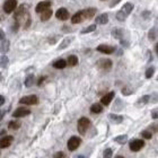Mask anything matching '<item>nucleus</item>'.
Wrapping results in <instances>:
<instances>
[{
  "label": "nucleus",
  "instance_id": "f257e3e1",
  "mask_svg": "<svg viewBox=\"0 0 158 158\" xmlns=\"http://www.w3.org/2000/svg\"><path fill=\"white\" fill-rule=\"evenodd\" d=\"M89 125H90V121H89V119H87L85 116H83V117H80L78 121V131L80 135H85L86 133V131L88 130L89 128Z\"/></svg>",
  "mask_w": 158,
  "mask_h": 158
},
{
  "label": "nucleus",
  "instance_id": "f03ea898",
  "mask_svg": "<svg viewBox=\"0 0 158 158\" xmlns=\"http://www.w3.org/2000/svg\"><path fill=\"white\" fill-rule=\"evenodd\" d=\"M144 146V141L141 139H135V140H131L129 142V147L131 151H139L140 149H142Z\"/></svg>",
  "mask_w": 158,
  "mask_h": 158
},
{
  "label": "nucleus",
  "instance_id": "7ed1b4c3",
  "mask_svg": "<svg viewBox=\"0 0 158 158\" xmlns=\"http://www.w3.org/2000/svg\"><path fill=\"white\" fill-rule=\"evenodd\" d=\"M80 144H81V139L78 138V137L73 136L68 140L67 146H68V149H69L70 151H75L79 146H80Z\"/></svg>",
  "mask_w": 158,
  "mask_h": 158
},
{
  "label": "nucleus",
  "instance_id": "20e7f679",
  "mask_svg": "<svg viewBox=\"0 0 158 158\" xmlns=\"http://www.w3.org/2000/svg\"><path fill=\"white\" fill-rule=\"evenodd\" d=\"M21 104H25V105H36L38 103V98L35 95H28V96H24L19 100Z\"/></svg>",
  "mask_w": 158,
  "mask_h": 158
},
{
  "label": "nucleus",
  "instance_id": "39448f33",
  "mask_svg": "<svg viewBox=\"0 0 158 158\" xmlns=\"http://www.w3.org/2000/svg\"><path fill=\"white\" fill-rule=\"evenodd\" d=\"M16 8H17V1H16V0H7V1L4 4V10H5V13H7V14L13 13Z\"/></svg>",
  "mask_w": 158,
  "mask_h": 158
},
{
  "label": "nucleus",
  "instance_id": "423d86ee",
  "mask_svg": "<svg viewBox=\"0 0 158 158\" xmlns=\"http://www.w3.org/2000/svg\"><path fill=\"white\" fill-rule=\"evenodd\" d=\"M97 65L101 68L102 70L108 71V70L112 68V61H111L110 59H101V60L97 62Z\"/></svg>",
  "mask_w": 158,
  "mask_h": 158
},
{
  "label": "nucleus",
  "instance_id": "0eeeda50",
  "mask_svg": "<svg viewBox=\"0 0 158 158\" xmlns=\"http://www.w3.org/2000/svg\"><path fill=\"white\" fill-rule=\"evenodd\" d=\"M97 51L101 52V53H105V54H112L115 51V48L107 45V44H101V45L97 46Z\"/></svg>",
  "mask_w": 158,
  "mask_h": 158
},
{
  "label": "nucleus",
  "instance_id": "6e6552de",
  "mask_svg": "<svg viewBox=\"0 0 158 158\" xmlns=\"http://www.w3.org/2000/svg\"><path fill=\"white\" fill-rule=\"evenodd\" d=\"M14 141V137L13 136H5L4 138L0 139V148L4 149V148H8L10 144H13Z\"/></svg>",
  "mask_w": 158,
  "mask_h": 158
},
{
  "label": "nucleus",
  "instance_id": "1a4fd4ad",
  "mask_svg": "<svg viewBox=\"0 0 158 158\" xmlns=\"http://www.w3.org/2000/svg\"><path fill=\"white\" fill-rule=\"evenodd\" d=\"M29 114H31V110L26 107H18L13 113V116L14 117H24V116H27Z\"/></svg>",
  "mask_w": 158,
  "mask_h": 158
},
{
  "label": "nucleus",
  "instance_id": "9d476101",
  "mask_svg": "<svg viewBox=\"0 0 158 158\" xmlns=\"http://www.w3.org/2000/svg\"><path fill=\"white\" fill-rule=\"evenodd\" d=\"M56 17L60 21H67L70 17V15H69V11L65 8H60L56 13Z\"/></svg>",
  "mask_w": 158,
  "mask_h": 158
},
{
  "label": "nucleus",
  "instance_id": "9b49d317",
  "mask_svg": "<svg viewBox=\"0 0 158 158\" xmlns=\"http://www.w3.org/2000/svg\"><path fill=\"white\" fill-rule=\"evenodd\" d=\"M51 5H52V2H51V1H49V0H45V1H42V2L37 4L36 9H35L36 13H42L43 10L48 9V8H50Z\"/></svg>",
  "mask_w": 158,
  "mask_h": 158
},
{
  "label": "nucleus",
  "instance_id": "f8f14e48",
  "mask_svg": "<svg viewBox=\"0 0 158 158\" xmlns=\"http://www.w3.org/2000/svg\"><path fill=\"white\" fill-rule=\"evenodd\" d=\"M81 14L84 16V19L86 18V19H90V18H93L95 14H96V8H87L85 10H83L81 11Z\"/></svg>",
  "mask_w": 158,
  "mask_h": 158
},
{
  "label": "nucleus",
  "instance_id": "ddd939ff",
  "mask_svg": "<svg viewBox=\"0 0 158 158\" xmlns=\"http://www.w3.org/2000/svg\"><path fill=\"white\" fill-rule=\"evenodd\" d=\"M114 92H110V93H107L106 95H104L103 97L101 98V102L103 105H108L111 102H112V100L114 98Z\"/></svg>",
  "mask_w": 158,
  "mask_h": 158
},
{
  "label": "nucleus",
  "instance_id": "4468645a",
  "mask_svg": "<svg viewBox=\"0 0 158 158\" xmlns=\"http://www.w3.org/2000/svg\"><path fill=\"white\" fill-rule=\"evenodd\" d=\"M95 23L98 24V25H104V24H107L108 23V15L107 14H102L100 16H97L95 18Z\"/></svg>",
  "mask_w": 158,
  "mask_h": 158
},
{
  "label": "nucleus",
  "instance_id": "2eb2a0df",
  "mask_svg": "<svg viewBox=\"0 0 158 158\" xmlns=\"http://www.w3.org/2000/svg\"><path fill=\"white\" fill-rule=\"evenodd\" d=\"M41 14V21L42 22H45V21H49L51 17H52V9L51 8H48V9H45L43 10L42 13H40Z\"/></svg>",
  "mask_w": 158,
  "mask_h": 158
},
{
  "label": "nucleus",
  "instance_id": "dca6fc26",
  "mask_svg": "<svg viewBox=\"0 0 158 158\" xmlns=\"http://www.w3.org/2000/svg\"><path fill=\"white\" fill-rule=\"evenodd\" d=\"M24 16H25V6L22 5L19 8H17V10H16V13L14 15V18L15 21H19Z\"/></svg>",
  "mask_w": 158,
  "mask_h": 158
},
{
  "label": "nucleus",
  "instance_id": "f3484780",
  "mask_svg": "<svg viewBox=\"0 0 158 158\" xmlns=\"http://www.w3.org/2000/svg\"><path fill=\"white\" fill-rule=\"evenodd\" d=\"M83 21H84V16H83V14H81V11L76 13V14L71 17L72 24H79V23H81Z\"/></svg>",
  "mask_w": 158,
  "mask_h": 158
},
{
  "label": "nucleus",
  "instance_id": "a211bd4d",
  "mask_svg": "<svg viewBox=\"0 0 158 158\" xmlns=\"http://www.w3.org/2000/svg\"><path fill=\"white\" fill-rule=\"evenodd\" d=\"M9 45H10L9 41L4 38L1 44H0V52H1V53H7L8 50H9Z\"/></svg>",
  "mask_w": 158,
  "mask_h": 158
},
{
  "label": "nucleus",
  "instance_id": "6ab92c4d",
  "mask_svg": "<svg viewBox=\"0 0 158 158\" xmlns=\"http://www.w3.org/2000/svg\"><path fill=\"white\" fill-rule=\"evenodd\" d=\"M53 67L56 69H63L67 67V61L63 60V59H60V60H57L56 62H53Z\"/></svg>",
  "mask_w": 158,
  "mask_h": 158
},
{
  "label": "nucleus",
  "instance_id": "aec40b11",
  "mask_svg": "<svg viewBox=\"0 0 158 158\" xmlns=\"http://www.w3.org/2000/svg\"><path fill=\"white\" fill-rule=\"evenodd\" d=\"M108 117L111 119V121L114 123H122L123 121V116L122 115H117V114H113V113H111V114L108 115Z\"/></svg>",
  "mask_w": 158,
  "mask_h": 158
},
{
  "label": "nucleus",
  "instance_id": "412c9836",
  "mask_svg": "<svg viewBox=\"0 0 158 158\" xmlns=\"http://www.w3.org/2000/svg\"><path fill=\"white\" fill-rule=\"evenodd\" d=\"M112 36H113L114 38L121 40V38L123 37V31L120 28H113L112 29Z\"/></svg>",
  "mask_w": 158,
  "mask_h": 158
},
{
  "label": "nucleus",
  "instance_id": "4be33fe9",
  "mask_svg": "<svg viewBox=\"0 0 158 158\" xmlns=\"http://www.w3.org/2000/svg\"><path fill=\"white\" fill-rule=\"evenodd\" d=\"M78 63V58L76 56H69L68 60H67V65H69L70 67H75Z\"/></svg>",
  "mask_w": 158,
  "mask_h": 158
},
{
  "label": "nucleus",
  "instance_id": "5701e85b",
  "mask_svg": "<svg viewBox=\"0 0 158 158\" xmlns=\"http://www.w3.org/2000/svg\"><path fill=\"white\" fill-rule=\"evenodd\" d=\"M90 111H92V113H101L102 111H103V106H102V104H98V103H95L92 105V107H90Z\"/></svg>",
  "mask_w": 158,
  "mask_h": 158
},
{
  "label": "nucleus",
  "instance_id": "b1692460",
  "mask_svg": "<svg viewBox=\"0 0 158 158\" xmlns=\"http://www.w3.org/2000/svg\"><path fill=\"white\" fill-rule=\"evenodd\" d=\"M114 140L120 144H124L128 141V136L127 135H121V136H117L114 138Z\"/></svg>",
  "mask_w": 158,
  "mask_h": 158
},
{
  "label": "nucleus",
  "instance_id": "393cba45",
  "mask_svg": "<svg viewBox=\"0 0 158 158\" xmlns=\"http://www.w3.org/2000/svg\"><path fill=\"white\" fill-rule=\"evenodd\" d=\"M21 125H22V123L19 122V121H10L9 124H8V129L10 130H17L21 128Z\"/></svg>",
  "mask_w": 158,
  "mask_h": 158
},
{
  "label": "nucleus",
  "instance_id": "a878e982",
  "mask_svg": "<svg viewBox=\"0 0 158 158\" xmlns=\"http://www.w3.org/2000/svg\"><path fill=\"white\" fill-rule=\"evenodd\" d=\"M24 84H25V86L26 87L33 86V84H34V75H28V76L25 78Z\"/></svg>",
  "mask_w": 158,
  "mask_h": 158
},
{
  "label": "nucleus",
  "instance_id": "bb28decb",
  "mask_svg": "<svg viewBox=\"0 0 158 158\" xmlns=\"http://www.w3.org/2000/svg\"><path fill=\"white\" fill-rule=\"evenodd\" d=\"M123 11L127 15L131 14V11L133 10V5L131 4V2H127V4H124V6H123Z\"/></svg>",
  "mask_w": 158,
  "mask_h": 158
},
{
  "label": "nucleus",
  "instance_id": "cd10ccee",
  "mask_svg": "<svg viewBox=\"0 0 158 158\" xmlns=\"http://www.w3.org/2000/svg\"><path fill=\"white\" fill-rule=\"evenodd\" d=\"M8 62H9V59L7 56H1L0 57V67L1 68H7Z\"/></svg>",
  "mask_w": 158,
  "mask_h": 158
},
{
  "label": "nucleus",
  "instance_id": "c85d7f7f",
  "mask_svg": "<svg viewBox=\"0 0 158 158\" xmlns=\"http://www.w3.org/2000/svg\"><path fill=\"white\" fill-rule=\"evenodd\" d=\"M127 16H128V15L125 14L123 10H120V11H117V13H116V19H117V21H120V22H124V21H125V18H127Z\"/></svg>",
  "mask_w": 158,
  "mask_h": 158
},
{
  "label": "nucleus",
  "instance_id": "c756f323",
  "mask_svg": "<svg viewBox=\"0 0 158 158\" xmlns=\"http://www.w3.org/2000/svg\"><path fill=\"white\" fill-rule=\"evenodd\" d=\"M71 41H72V37H67V38H65V41L61 43V45L59 46V50H63V49H65L69 44L71 43Z\"/></svg>",
  "mask_w": 158,
  "mask_h": 158
},
{
  "label": "nucleus",
  "instance_id": "7c9ffc66",
  "mask_svg": "<svg viewBox=\"0 0 158 158\" xmlns=\"http://www.w3.org/2000/svg\"><path fill=\"white\" fill-rule=\"evenodd\" d=\"M150 101V96L149 95H144V96H142L141 98H139V101H138V104L139 105H144V104H147L148 102Z\"/></svg>",
  "mask_w": 158,
  "mask_h": 158
},
{
  "label": "nucleus",
  "instance_id": "2f4dec72",
  "mask_svg": "<svg viewBox=\"0 0 158 158\" xmlns=\"http://www.w3.org/2000/svg\"><path fill=\"white\" fill-rule=\"evenodd\" d=\"M148 37H149V40H150V41L156 40V37H157V31H156V28H155V27H154V28H151L150 31H149Z\"/></svg>",
  "mask_w": 158,
  "mask_h": 158
},
{
  "label": "nucleus",
  "instance_id": "473e14b6",
  "mask_svg": "<svg viewBox=\"0 0 158 158\" xmlns=\"http://www.w3.org/2000/svg\"><path fill=\"white\" fill-rule=\"evenodd\" d=\"M96 29V26L95 25H89L88 27H86V28H84L83 31H81V34H87V33H92V32H94Z\"/></svg>",
  "mask_w": 158,
  "mask_h": 158
},
{
  "label": "nucleus",
  "instance_id": "72a5a7b5",
  "mask_svg": "<svg viewBox=\"0 0 158 158\" xmlns=\"http://www.w3.org/2000/svg\"><path fill=\"white\" fill-rule=\"evenodd\" d=\"M112 156H113V151L110 148H106L103 152V158H112Z\"/></svg>",
  "mask_w": 158,
  "mask_h": 158
},
{
  "label": "nucleus",
  "instance_id": "f704fd0d",
  "mask_svg": "<svg viewBox=\"0 0 158 158\" xmlns=\"http://www.w3.org/2000/svg\"><path fill=\"white\" fill-rule=\"evenodd\" d=\"M141 136H142V138H144V139H151V138H152V132L149 131V130H144V131L141 132Z\"/></svg>",
  "mask_w": 158,
  "mask_h": 158
},
{
  "label": "nucleus",
  "instance_id": "c9c22d12",
  "mask_svg": "<svg viewBox=\"0 0 158 158\" xmlns=\"http://www.w3.org/2000/svg\"><path fill=\"white\" fill-rule=\"evenodd\" d=\"M154 72H155V68L154 67H150V68H148L147 69V71H146V78H151L152 77V75H154Z\"/></svg>",
  "mask_w": 158,
  "mask_h": 158
},
{
  "label": "nucleus",
  "instance_id": "e433bc0d",
  "mask_svg": "<svg viewBox=\"0 0 158 158\" xmlns=\"http://www.w3.org/2000/svg\"><path fill=\"white\" fill-rule=\"evenodd\" d=\"M132 93H133V90H132V89H130V88H128V87H124V88L122 89L123 95H131Z\"/></svg>",
  "mask_w": 158,
  "mask_h": 158
},
{
  "label": "nucleus",
  "instance_id": "4c0bfd02",
  "mask_svg": "<svg viewBox=\"0 0 158 158\" xmlns=\"http://www.w3.org/2000/svg\"><path fill=\"white\" fill-rule=\"evenodd\" d=\"M53 158H65V155L63 151H58V152L54 154Z\"/></svg>",
  "mask_w": 158,
  "mask_h": 158
},
{
  "label": "nucleus",
  "instance_id": "58836bf2",
  "mask_svg": "<svg viewBox=\"0 0 158 158\" xmlns=\"http://www.w3.org/2000/svg\"><path fill=\"white\" fill-rule=\"evenodd\" d=\"M120 1H121V0H112V1L110 2V7L113 8L114 6H116V5H117V4L120 2Z\"/></svg>",
  "mask_w": 158,
  "mask_h": 158
},
{
  "label": "nucleus",
  "instance_id": "ea45409f",
  "mask_svg": "<svg viewBox=\"0 0 158 158\" xmlns=\"http://www.w3.org/2000/svg\"><path fill=\"white\" fill-rule=\"evenodd\" d=\"M18 26H19V23L17 21V22L13 25V32H17V31H18Z\"/></svg>",
  "mask_w": 158,
  "mask_h": 158
},
{
  "label": "nucleus",
  "instance_id": "a19ab883",
  "mask_svg": "<svg viewBox=\"0 0 158 158\" xmlns=\"http://www.w3.org/2000/svg\"><path fill=\"white\" fill-rule=\"evenodd\" d=\"M151 116H152V119L154 120H156L157 119V110L155 108V110H152V112H151Z\"/></svg>",
  "mask_w": 158,
  "mask_h": 158
},
{
  "label": "nucleus",
  "instance_id": "79ce46f5",
  "mask_svg": "<svg viewBox=\"0 0 158 158\" xmlns=\"http://www.w3.org/2000/svg\"><path fill=\"white\" fill-rule=\"evenodd\" d=\"M120 41H121L120 43H121V45H122V46H125V48H128V46H129V43H128L127 41H124V40H122V38H121Z\"/></svg>",
  "mask_w": 158,
  "mask_h": 158
},
{
  "label": "nucleus",
  "instance_id": "37998d69",
  "mask_svg": "<svg viewBox=\"0 0 158 158\" xmlns=\"http://www.w3.org/2000/svg\"><path fill=\"white\" fill-rule=\"evenodd\" d=\"M4 104H5V97L0 95V106H2Z\"/></svg>",
  "mask_w": 158,
  "mask_h": 158
},
{
  "label": "nucleus",
  "instance_id": "c03bdc74",
  "mask_svg": "<svg viewBox=\"0 0 158 158\" xmlns=\"http://www.w3.org/2000/svg\"><path fill=\"white\" fill-rule=\"evenodd\" d=\"M5 114H6V111H5V110H1V111H0V121L2 120V117H4Z\"/></svg>",
  "mask_w": 158,
  "mask_h": 158
},
{
  "label": "nucleus",
  "instance_id": "a18cd8bd",
  "mask_svg": "<svg viewBox=\"0 0 158 158\" xmlns=\"http://www.w3.org/2000/svg\"><path fill=\"white\" fill-rule=\"evenodd\" d=\"M44 80H45V77H41V78L38 79V83H37V85H38V86H41V85H42V83H43Z\"/></svg>",
  "mask_w": 158,
  "mask_h": 158
},
{
  "label": "nucleus",
  "instance_id": "49530a36",
  "mask_svg": "<svg viewBox=\"0 0 158 158\" xmlns=\"http://www.w3.org/2000/svg\"><path fill=\"white\" fill-rule=\"evenodd\" d=\"M5 38V32L0 28V40H4Z\"/></svg>",
  "mask_w": 158,
  "mask_h": 158
},
{
  "label": "nucleus",
  "instance_id": "de8ad7c7",
  "mask_svg": "<svg viewBox=\"0 0 158 158\" xmlns=\"http://www.w3.org/2000/svg\"><path fill=\"white\" fill-rule=\"evenodd\" d=\"M77 158H86V157H85V156H83V155H79Z\"/></svg>",
  "mask_w": 158,
  "mask_h": 158
},
{
  "label": "nucleus",
  "instance_id": "09e8293b",
  "mask_svg": "<svg viewBox=\"0 0 158 158\" xmlns=\"http://www.w3.org/2000/svg\"><path fill=\"white\" fill-rule=\"evenodd\" d=\"M115 158H124V157H122V156H117V157H115Z\"/></svg>",
  "mask_w": 158,
  "mask_h": 158
},
{
  "label": "nucleus",
  "instance_id": "8fccbe9b",
  "mask_svg": "<svg viewBox=\"0 0 158 158\" xmlns=\"http://www.w3.org/2000/svg\"><path fill=\"white\" fill-rule=\"evenodd\" d=\"M0 22H1V18H0Z\"/></svg>",
  "mask_w": 158,
  "mask_h": 158
}]
</instances>
